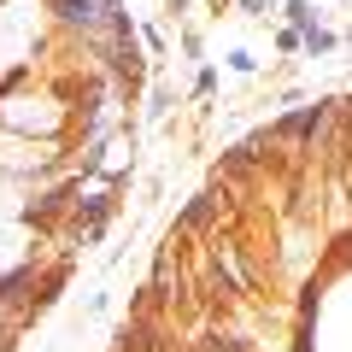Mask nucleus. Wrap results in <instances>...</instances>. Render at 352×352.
Returning a JSON list of instances; mask_svg holds the SVG:
<instances>
[{"instance_id":"f257e3e1","label":"nucleus","mask_w":352,"mask_h":352,"mask_svg":"<svg viewBox=\"0 0 352 352\" xmlns=\"http://www.w3.org/2000/svg\"><path fill=\"white\" fill-rule=\"evenodd\" d=\"M305 47H311V53H329V47H335V36H329V30H305Z\"/></svg>"},{"instance_id":"f03ea898","label":"nucleus","mask_w":352,"mask_h":352,"mask_svg":"<svg viewBox=\"0 0 352 352\" xmlns=\"http://www.w3.org/2000/svg\"><path fill=\"white\" fill-rule=\"evenodd\" d=\"M288 18H294V24H305V30H317V24H311V6H305V0H288Z\"/></svg>"}]
</instances>
